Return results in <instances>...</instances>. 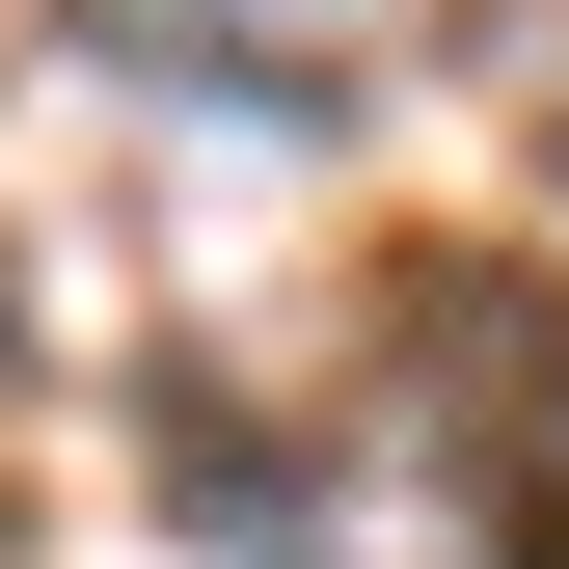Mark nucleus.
I'll list each match as a JSON object with an SVG mask.
<instances>
[{
	"instance_id": "f257e3e1",
	"label": "nucleus",
	"mask_w": 569,
	"mask_h": 569,
	"mask_svg": "<svg viewBox=\"0 0 569 569\" xmlns=\"http://www.w3.org/2000/svg\"><path fill=\"white\" fill-rule=\"evenodd\" d=\"M82 28L136 54V82H244V109H352L407 0H82Z\"/></svg>"
},
{
	"instance_id": "f03ea898",
	"label": "nucleus",
	"mask_w": 569,
	"mask_h": 569,
	"mask_svg": "<svg viewBox=\"0 0 569 569\" xmlns=\"http://www.w3.org/2000/svg\"><path fill=\"white\" fill-rule=\"evenodd\" d=\"M0 380H28V299H0Z\"/></svg>"
},
{
	"instance_id": "7ed1b4c3",
	"label": "nucleus",
	"mask_w": 569,
	"mask_h": 569,
	"mask_svg": "<svg viewBox=\"0 0 569 569\" xmlns=\"http://www.w3.org/2000/svg\"><path fill=\"white\" fill-rule=\"evenodd\" d=\"M0 569H28V516H0Z\"/></svg>"
}]
</instances>
